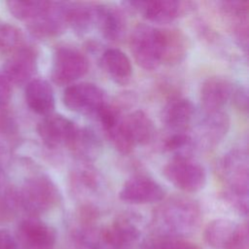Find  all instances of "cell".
I'll return each instance as SVG.
<instances>
[{"instance_id":"obj_1","label":"cell","mask_w":249,"mask_h":249,"mask_svg":"<svg viewBox=\"0 0 249 249\" xmlns=\"http://www.w3.org/2000/svg\"><path fill=\"white\" fill-rule=\"evenodd\" d=\"M200 220L201 212L196 200L184 196H173L156 210L155 234L183 238L199 227Z\"/></svg>"},{"instance_id":"obj_2","label":"cell","mask_w":249,"mask_h":249,"mask_svg":"<svg viewBox=\"0 0 249 249\" xmlns=\"http://www.w3.org/2000/svg\"><path fill=\"white\" fill-rule=\"evenodd\" d=\"M218 173L225 184L224 199L237 212H248V154L243 149H232L218 162Z\"/></svg>"},{"instance_id":"obj_3","label":"cell","mask_w":249,"mask_h":249,"mask_svg":"<svg viewBox=\"0 0 249 249\" xmlns=\"http://www.w3.org/2000/svg\"><path fill=\"white\" fill-rule=\"evenodd\" d=\"M18 199L22 207L35 217L55 207L60 200V195L51 178L36 175L24 182Z\"/></svg>"},{"instance_id":"obj_4","label":"cell","mask_w":249,"mask_h":249,"mask_svg":"<svg viewBox=\"0 0 249 249\" xmlns=\"http://www.w3.org/2000/svg\"><path fill=\"white\" fill-rule=\"evenodd\" d=\"M166 180L182 192L193 194L202 190L206 184V170L191 157H173L163 167Z\"/></svg>"},{"instance_id":"obj_5","label":"cell","mask_w":249,"mask_h":249,"mask_svg":"<svg viewBox=\"0 0 249 249\" xmlns=\"http://www.w3.org/2000/svg\"><path fill=\"white\" fill-rule=\"evenodd\" d=\"M130 52L136 63L146 70H154L161 64V39L160 28L138 24L129 39Z\"/></svg>"},{"instance_id":"obj_6","label":"cell","mask_w":249,"mask_h":249,"mask_svg":"<svg viewBox=\"0 0 249 249\" xmlns=\"http://www.w3.org/2000/svg\"><path fill=\"white\" fill-rule=\"evenodd\" d=\"M88 70L89 61L79 50L71 46H60L55 49L51 76L56 85H70L85 76Z\"/></svg>"},{"instance_id":"obj_7","label":"cell","mask_w":249,"mask_h":249,"mask_svg":"<svg viewBox=\"0 0 249 249\" xmlns=\"http://www.w3.org/2000/svg\"><path fill=\"white\" fill-rule=\"evenodd\" d=\"M152 22L168 23L192 13L196 3L179 0L128 1L124 3Z\"/></svg>"},{"instance_id":"obj_8","label":"cell","mask_w":249,"mask_h":249,"mask_svg":"<svg viewBox=\"0 0 249 249\" xmlns=\"http://www.w3.org/2000/svg\"><path fill=\"white\" fill-rule=\"evenodd\" d=\"M105 97V92L97 85L84 82L68 86L63 91L62 100L64 105L73 112L95 115L106 103Z\"/></svg>"},{"instance_id":"obj_9","label":"cell","mask_w":249,"mask_h":249,"mask_svg":"<svg viewBox=\"0 0 249 249\" xmlns=\"http://www.w3.org/2000/svg\"><path fill=\"white\" fill-rule=\"evenodd\" d=\"M164 190L153 178L146 175H135L130 177L123 185L119 196L130 204H147L162 200Z\"/></svg>"},{"instance_id":"obj_10","label":"cell","mask_w":249,"mask_h":249,"mask_svg":"<svg viewBox=\"0 0 249 249\" xmlns=\"http://www.w3.org/2000/svg\"><path fill=\"white\" fill-rule=\"evenodd\" d=\"M17 240L23 249H53L55 244V231L36 217H30L18 226Z\"/></svg>"},{"instance_id":"obj_11","label":"cell","mask_w":249,"mask_h":249,"mask_svg":"<svg viewBox=\"0 0 249 249\" xmlns=\"http://www.w3.org/2000/svg\"><path fill=\"white\" fill-rule=\"evenodd\" d=\"M68 2H52L48 9L37 18L27 23L29 31L38 38L55 37L68 27Z\"/></svg>"},{"instance_id":"obj_12","label":"cell","mask_w":249,"mask_h":249,"mask_svg":"<svg viewBox=\"0 0 249 249\" xmlns=\"http://www.w3.org/2000/svg\"><path fill=\"white\" fill-rule=\"evenodd\" d=\"M36 70L37 53L28 46H21L12 53L3 65V74L11 85L27 84Z\"/></svg>"},{"instance_id":"obj_13","label":"cell","mask_w":249,"mask_h":249,"mask_svg":"<svg viewBox=\"0 0 249 249\" xmlns=\"http://www.w3.org/2000/svg\"><path fill=\"white\" fill-rule=\"evenodd\" d=\"M76 124L61 115H48L37 125L42 141L50 148L69 146L77 131Z\"/></svg>"},{"instance_id":"obj_14","label":"cell","mask_w":249,"mask_h":249,"mask_svg":"<svg viewBox=\"0 0 249 249\" xmlns=\"http://www.w3.org/2000/svg\"><path fill=\"white\" fill-rule=\"evenodd\" d=\"M233 85L226 78L211 76L204 80L200 88V104L204 114L223 111L231 100Z\"/></svg>"},{"instance_id":"obj_15","label":"cell","mask_w":249,"mask_h":249,"mask_svg":"<svg viewBox=\"0 0 249 249\" xmlns=\"http://www.w3.org/2000/svg\"><path fill=\"white\" fill-rule=\"evenodd\" d=\"M94 26L107 40L121 41L126 31V19L123 11L112 5H94Z\"/></svg>"},{"instance_id":"obj_16","label":"cell","mask_w":249,"mask_h":249,"mask_svg":"<svg viewBox=\"0 0 249 249\" xmlns=\"http://www.w3.org/2000/svg\"><path fill=\"white\" fill-rule=\"evenodd\" d=\"M102 234L111 249H124L139 238L140 229L134 219L123 216L103 229Z\"/></svg>"},{"instance_id":"obj_17","label":"cell","mask_w":249,"mask_h":249,"mask_svg":"<svg viewBox=\"0 0 249 249\" xmlns=\"http://www.w3.org/2000/svg\"><path fill=\"white\" fill-rule=\"evenodd\" d=\"M161 39V63L175 65L187 56L190 41L178 28H160Z\"/></svg>"},{"instance_id":"obj_18","label":"cell","mask_w":249,"mask_h":249,"mask_svg":"<svg viewBox=\"0 0 249 249\" xmlns=\"http://www.w3.org/2000/svg\"><path fill=\"white\" fill-rule=\"evenodd\" d=\"M25 101L35 113L43 116L51 115L54 108V94L50 83L44 79H32L25 87Z\"/></svg>"},{"instance_id":"obj_19","label":"cell","mask_w":249,"mask_h":249,"mask_svg":"<svg viewBox=\"0 0 249 249\" xmlns=\"http://www.w3.org/2000/svg\"><path fill=\"white\" fill-rule=\"evenodd\" d=\"M230 127V118L224 111L204 114L199 124V143L206 148L219 144L227 135Z\"/></svg>"},{"instance_id":"obj_20","label":"cell","mask_w":249,"mask_h":249,"mask_svg":"<svg viewBox=\"0 0 249 249\" xmlns=\"http://www.w3.org/2000/svg\"><path fill=\"white\" fill-rule=\"evenodd\" d=\"M100 62L106 74L116 84L125 85L129 82L132 67L130 59L124 52L116 48L108 49L102 53Z\"/></svg>"},{"instance_id":"obj_21","label":"cell","mask_w":249,"mask_h":249,"mask_svg":"<svg viewBox=\"0 0 249 249\" xmlns=\"http://www.w3.org/2000/svg\"><path fill=\"white\" fill-rule=\"evenodd\" d=\"M124 124L133 144L147 145L155 136L156 128L150 117L142 110H136L124 117Z\"/></svg>"},{"instance_id":"obj_22","label":"cell","mask_w":249,"mask_h":249,"mask_svg":"<svg viewBox=\"0 0 249 249\" xmlns=\"http://www.w3.org/2000/svg\"><path fill=\"white\" fill-rule=\"evenodd\" d=\"M222 10L231 21L235 38L246 49L248 43L249 3L247 1H226L222 3Z\"/></svg>"},{"instance_id":"obj_23","label":"cell","mask_w":249,"mask_h":249,"mask_svg":"<svg viewBox=\"0 0 249 249\" xmlns=\"http://www.w3.org/2000/svg\"><path fill=\"white\" fill-rule=\"evenodd\" d=\"M195 115V106L190 99L177 98L165 108L163 121L166 126L174 132L186 131Z\"/></svg>"},{"instance_id":"obj_24","label":"cell","mask_w":249,"mask_h":249,"mask_svg":"<svg viewBox=\"0 0 249 249\" xmlns=\"http://www.w3.org/2000/svg\"><path fill=\"white\" fill-rule=\"evenodd\" d=\"M68 148L83 160H92L100 153L101 142L94 131L78 127Z\"/></svg>"},{"instance_id":"obj_25","label":"cell","mask_w":249,"mask_h":249,"mask_svg":"<svg viewBox=\"0 0 249 249\" xmlns=\"http://www.w3.org/2000/svg\"><path fill=\"white\" fill-rule=\"evenodd\" d=\"M67 23L79 35L89 31L94 26V5L68 3Z\"/></svg>"},{"instance_id":"obj_26","label":"cell","mask_w":249,"mask_h":249,"mask_svg":"<svg viewBox=\"0 0 249 249\" xmlns=\"http://www.w3.org/2000/svg\"><path fill=\"white\" fill-rule=\"evenodd\" d=\"M236 224L227 219H216L210 222L203 233L205 242L214 249H226L235 231Z\"/></svg>"},{"instance_id":"obj_27","label":"cell","mask_w":249,"mask_h":249,"mask_svg":"<svg viewBox=\"0 0 249 249\" xmlns=\"http://www.w3.org/2000/svg\"><path fill=\"white\" fill-rule=\"evenodd\" d=\"M8 10L18 19L27 23L41 16L49 7L50 1H18L11 0L7 3Z\"/></svg>"},{"instance_id":"obj_28","label":"cell","mask_w":249,"mask_h":249,"mask_svg":"<svg viewBox=\"0 0 249 249\" xmlns=\"http://www.w3.org/2000/svg\"><path fill=\"white\" fill-rule=\"evenodd\" d=\"M195 141L186 131L174 132L164 141L165 151L174 154V157H191L190 154L194 148Z\"/></svg>"},{"instance_id":"obj_29","label":"cell","mask_w":249,"mask_h":249,"mask_svg":"<svg viewBox=\"0 0 249 249\" xmlns=\"http://www.w3.org/2000/svg\"><path fill=\"white\" fill-rule=\"evenodd\" d=\"M22 33L8 23L0 24V53H14L22 45Z\"/></svg>"},{"instance_id":"obj_30","label":"cell","mask_w":249,"mask_h":249,"mask_svg":"<svg viewBox=\"0 0 249 249\" xmlns=\"http://www.w3.org/2000/svg\"><path fill=\"white\" fill-rule=\"evenodd\" d=\"M147 249H198L196 245L184 240L164 235L154 234L146 243Z\"/></svg>"},{"instance_id":"obj_31","label":"cell","mask_w":249,"mask_h":249,"mask_svg":"<svg viewBox=\"0 0 249 249\" xmlns=\"http://www.w3.org/2000/svg\"><path fill=\"white\" fill-rule=\"evenodd\" d=\"M226 249H249V230L247 223L236 225L235 231Z\"/></svg>"},{"instance_id":"obj_32","label":"cell","mask_w":249,"mask_h":249,"mask_svg":"<svg viewBox=\"0 0 249 249\" xmlns=\"http://www.w3.org/2000/svg\"><path fill=\"white\" fill-rule=\"evenodd\" d=\"M18 203V196H9L8 197L0 198V223L9 222L14 218Z\"/></svg>"},{"instance_id":"obj_33","label":"cell","mask_w":249,"mask_h":249,"mask_svg":"<svg viewBox=\"0 0 249 249\" xmlns=\"http://www.w3.org/2000/svg\"><path fill=\"white\" fill-rule=\"evenodd\" d=\"M231 100L232 104L240 111L246 112L248 109V91L243 86L233 87Z\"/></svg>"},{"instance_id":"obj_34","label":"cell","mask_w":249,"mask_h":249,"mask_svg":"<svg viewBox=\"0 0 249 249\" xmlns=\"http://www.w3.org/2000/svg\"><path fill=\"white\" fill-rule=\"evenodd\" d=\"M12 89L10 82L3 73L0 72V107L5 106L11 99Z\"/></svg>"},{"instance_id":"obj_35","label":"cell","mask_w":249,"mask_h":249,"mask_svg":"<svg viewBox=\"0 0 249 249\" xmlns=\"http://www.w3.org/2000/svg\"><path fill=\"white\" fill-rule=\"evenodd\" d=\"M0 249H17V241L12 233L5 229H0Z\"/></svg>"}]
</instances>
